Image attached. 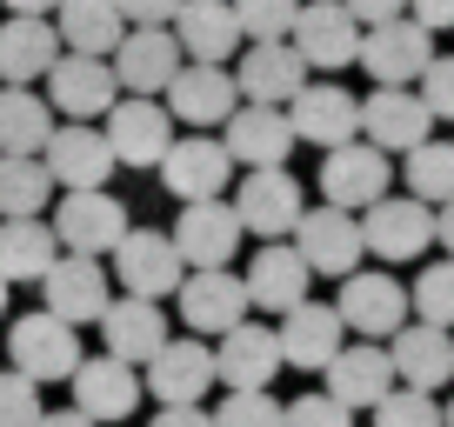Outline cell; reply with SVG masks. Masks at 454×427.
I'll return each instance as SVG.
<instances>
[{"label": "cell", "mask_w": 454, "mask_h": 427, "mask_svg": "<svg viewBox=\"0 0 454 427\" xmlns=\"http://www.w3.org/2000/svg\"><path fill=\"white\" fill-rule=\"evenodd\" d=\"M168 114L187 120V128H221L234 107H241V87H234V74L227 67H207V60H187L181 74L168 81Z\"/></svg>", "instance_id": "24"}, {"label": "cell", "mask_w": 454, "mask_h": 427, "mask_svg": "<svg viewBox=\"0 0 454 427\" xmlns=\"http://www.w3.org/2000/svg\"><path fill=\"white\" fill-rule=\"evenodd\" d=\"M54 27H60V47H67V54H114L121 34H128V20H121L114 0H60Z\"/></svg>", "instance_id": "35"}, {"label": "cell", "mask_w": 454, "mask_h": 427, "mask_svg": "<svg viewBox=\"0 0 454 427\" xmlns=\"http://www.w3.org/2000/svg\"><path fill=\"white\" fill-rule=\"evenodd\" d=\"M294 247H301V260H308L314 274H334V281H340V274H355L361 254H368V241H361V214L334 207V200H321V207H301Z\"/></svg>", "instance_id": "9"}, {"label": "cell", "mask_w": 454, "mask_h": 427, "mask_svg": "<svg viewBox=\"0 0 454 427\" xmlns=\"http://www.w3.org/2000/svg\"><path fill=\"white\" fill-rule=\"evenodd\" d=\"M221 141H227V154H234V167H287V154H294L287 107H254V100H241V107L221 120Z\"/></svg>", "instance_id": "20"}, {"label": "cell", "mask_w": 454, "mask_h": 427, "mask_svg": "<svg viewBox=\"0 0 454 427\" xmlns=\"http://www.w3.org/2000/svg\"><path fill=\"white\" fill-rule=\"evenodd\" d=\"M434 241H441V254H454V200L434 207Z\"/></svg>", "instance_id": "50"}, {"label": "cell", "mask_w": 454, "mask_h": 427, "mask_svg": "<svg viewBox=\"0 0 454 427\" xmlns=\"http://www.w3.org/2000/svg\"><path fill=\"white\" fill-rule=\"evenodd\" d=\"M114 81H121V94H168V81L187 67L181 41H174V27H128L121 34V47L107 54Z\"/></svg>", "instance_id": "14"}, {"label": "cell", "mask_w": 454, "mask_h": 427, "mask_svg": "<svg viewBox=\"0 0 454 427\" xmlns=\"http://www.w3.org/2000/svg\"><path fill=\"white\" fill-rule=\"evenodd\" d=\"M414 94L427 100V114L434 120H454V54H434L421 67V81H414Z\"/></svg>", "instance_id": "45"}, {"label": "cell", "mask_w": 454, "mask_h": 427, "mask_svg": "<svg viewBox=\"0 0 454 427\" xmlns=\"http://www.w3.org/2000/svg\"><path fill=\"white\" fill-rule=\"evenodd\" d=\"M374 427H441V400L427 394V387H387L381 400H374Z\"/></svg>", "instance_id": "40"}, {"label": "cell", "mask_w": 454, "mask_h": 427, "mask_svg": "<svg viewBox=\"0 0 454 427\" xmlns=\"http://www.w3.org/2000/svg\"><path fill=\"white\" fill-rule=\"evenodd\" d=\"M281 334L261 321H234L227 334H214V381L227 387H268L281 374Z\"/></svg>", "instance_id": "22"}, {"label": "cell", "mask_w": 454, "mask_h": 427, "mask_svg": "<svg viewBox=\"0 0 454 427\" xmlns=\"http://www.w3.org/2000/svg\"><path fill=\"white\" fill-rule=\"evenodd\" d=\"M301 207H308V194H301V181L287 167H247L241 187H234V214H241V228L261 234V241H287Z\"/></svg>", "instance_id": "11"}, {"label": "cell", "mask_w": 454, "mask_h": 427, "mask_svg": "<svg viewBox=\"0 0 454 427\" xmlns=\"http://www.w3.org/2000/svg\"><path fill=\"white\" fill-rule=\"evenodd\" d=\"M274 334H281V361H287V368H301V374H321L327 361L340 354V341H348L340 314L321 307V300H294Z\"/></svg>", "instance_id": "30"}, {"label": "cell", "mask_w": 454, "mask_h": 427, "mask_svg": "<svg viewBox=\"0 0 454 427\" xmlns=\"http://www.w3.org/2000/svg\"><path fill=\"white\" fill-rule=\"evenodd\" d=\"M327 394L340 400V408H374V400L387 394V387H395V361H387V341H340V354L327 361Z\"/></svg>", "instance_id": "31"}, {"label": "cell", "mask_w": 454, "mask_h": 427, "mask_svg": "<svg viewBox=\"0 0 454 427\" xmlns=\"http://www.w3.org/2000/svg\"><path fill=\"white\" fill-rule=\"evenodd\" d=\"M107 260H114L121 294H141V300H168L174 287L187 281L181 247H174V234H160V228H128L121 241H114Z\"/></svg>", "instance_id": "1"}, {"label": "cell", "mask_w": 454, "mask_h": 427, "mask_svg": "<svg viewBox=\"0 0 454 427\" xmlns=\"http://www.w3.org/2000/svg\"><path fill=\"white\" fill-rule=\"evenodd\" d=\"M141 387L160 400V408H174V400H200L214 387V347L200 341V334H181V341L168 334V347L147 361Z\"/></svg>", "instance_id": "27"}, {"label": "cell", "mask_w": 454, "mask_h": 427, "mask_svg": "<svg viewBox=\"0 0 454 427\" xmlns=\"http://www.w3.org/2000/svg\"><path fill=\"white\" fill-rule=\"evenodd\" d=\"M60 60V27L47 14H7L0 20V87H34Z\"/></svg>", "instance_id": "28"}, {"label": "cell", "mask_w": 454, "mask_h": 427, "mask_svg": "<svg viewBox=\"0 0 454 427\" xmlns=\"http://www.w3.org/2000/svg\"><path fill=\"white\" fill-rule=\"evenodd\" d=\"M414 321H434V328H454V254H441L434 268L414 274V294H408Z\"/></svg>", "instance_id": "39"}, {"label": "cell", "mask_w": 454, "mask_h": 427, "mask_svg": "<svg viewBox=\"0 0 454 427\" xmlns=\"http://www.w3.org/2000/svg\"><path fill=\"white\" fill-rule=\"evenodd\" d=\"M0 7H7V14H54L60 0H0Z\"/></svg>", "instance_id": "52"}, {"label": "cell", "mask_w": 454, "mask_h": 427, "mask_svg": "<svg viewBox=\"0 0 454 427\" xmlns=\"http://www.w3.org/2000/svg\"><path fill=\"white\" fill-rule=\"evenodd\" d=\"M287 41H294V54L308 60V67H355L361 60V20L340 7V0H301L294 27H287Z\"/></svg>", "instance_id": "15"}, {"label": "cell", "mask_w": 454, "mask_h": 427, "mask_svg": "<svg viewBox=\"0 0 454 427\" xmlns=\"http://www.w3.org/2000/svg\"><path fill=\"white\" fill-rule=\"evenodd\" d=\"M7 361H14L20 374H34L41 387L67 381V374L81 368V328L60 321V314H47V307H34L7 328Z\"/></svg>", "instance_id": "3"}, {"label": "cell", "mask_w": 454, "mask_h": 427, "mask_svg": "<svg viewBox=\"0 0 454 427\" xmlns=\"http://www.w3.org/2000/svg\"><path fill=\"white\" fill-rule=\"evenodd\" d=\"M74 381V408L87 414V421H128L134 408H141V374H134V361L121 354H81V368L67 374Z\"/></svg>", "instance_id": "23"}, {"label": "cell", "mask_w": 454, "mask_h": 427, "mask_svg": "<svg viewBox=\"0 0 454 427\" xmlns=\"http://www.w3.org/2000/svg\"><path fill=\"white\" fill-rule=\"evenodd\" d=\"M114 7H121L128 27H168V20L181 14V0H114Z\"/></svg>", "instance_id": "46"}, {"label": "cell", "mask_w": 454, "mask_h": 427, "mask_svg": "<svg viewBox=\"0 0 454 427\" xmlns=\"http://www.w3.org/2000/svg\"><path fill=\"white\" fill-rule=\"evenodd\" d=\"M287 400H274L268 387H227V400L214 408V427H281Z\"/></svg>", "instance_id": "41"}, {"label": "cell", "mask_w": 454, "mask_h": 427, "mask_svg": "<svg viewBox=\"0 0 454 427\" xmlns=\"http://www.w3.org/2000/svg\"><path fill=\"white\" fill-rule=\"evenodd\" d=\"M114 100H121V81H114L107 54H67L60 47V60L47 67V107L60 120H100Z\"/></svg>", "instance_id": "10"}, {"label": "cell", "mask_w": 454, "mask_h": 427, "mask_svg": "<svg viewBox=\"0 0 454 427\" xmlns=\"http://www.w3.org/2000/svg\"><path fill=\"white\" fill-rule=\"evenodd\" d=\"M41 381L34 374H0V427H41Z\"/></svg>", "instance_id": "43"}, {"label": "cell", "mask_w": 454, "mask_h": 427, "mask_svg": "<svg viewBox=\"0 0 454 427\" xmlns=\"http://www.w3.org/2000/svg\"><path fill=\"white\" fill-rule=\"evenodd\" d=\"M334 314H340V328L361 334V341H387V334L408 321V287L395 281V274H340V294H334Z\"/></svg>", "instance_id": "12"}, {"label": "cell", "mask_w": 454, "mask_h": 427, "mask_svg": "<svg viewBox=\"0 0 454 427\" xmlns=\"http://www.w3.org/2000/svg\"><path fill=\"white\" fill-rule=\"evenodd\" d=\"M54 260H60L54 221H41V214H0V274H7V287L41 281Z\"/></svg>", "instance_id": "34"}, {"label": "cell", "mask_w": 454, "mask_h": 427, "mask_svg": "<svg viewBox=\"0 0 454 427\" xmlns=\"http://www.w3.org/2000/svg\"><path fill=\"white\" fill-rule=\"evenodd\" d=\"M94 328H100V341H107V354L134 361V368H147V361L168 347V314H160V300H141V294L107 300V314H100Z\"/></svg>", "instance_id": "29"}, {"label": "cell", "mask_w": 454, "mask_h": 427, "mask_svg": "<svg viewBox=\"0 0 454 427\" xmlns=\"http://www.w3.org/2000/svg\"><path fill=\"white\" fill-rule=\"evenodd\" d=\"M41 427H100V421H87L81 408H60V414H41Z\"/></svg>", "instance_id": "51"}, {"label": "cell", "mask_w": 454, "mask_h": 427, "mask_svg": "<svg viewBox=\"0 0 454 427\" xmlns=\"http://www.w3.org/2000/svg\"><path fill=\"white\" fill-rule=\"evenodd\" d=\"M227 7H234L247 41H287V27L301 14V0H227Z\"/></svg>", "instance_id": "42"}, {"label": "cell", "mask_w": 454, "mask_h": 427, "mask_svg": "<svg viewBox=\"0 0 454 427\" xmlns=\"http://www.w3.org/2000/svg\"><path fill=\"white\" fill-rule=\"evenodd\" d=\"M41 160H47V174H54L60 194H67V187H107V174L121 167L114 147H107V134H100L94 120H54Z\"/></svg>", "instance_id": "16"}, {"label": "cell", "mask_w": 454, "mask_h": 427, "mask_svg": "<svg viewBox=\"0 0 454 427\" xmlns=\"http://www.w3.org/2000/svg\"><path fill=\"white\" fill-rule=\"evenodd\" d=\"M128 228H134L128 207H121L107 187H67V194H60V207H54V241H60V254H94V260H107L114 241H121Z\"/></svg>", "instance_id": "2"}, {"label": "cell", "mask_w": 454, "mask_h": 427, "mask_svg": "<svg viewBox=\"0 0 454 427\" xmlns=\"http://www.w3.org/2000/svg\"><path fill=\"white\" fill-rule=\"evenodd\" d=\"M395 187V154H381L374 141H340V147H327V160H321V194L334 200V207H348V214H361V207H374V200Z\"/></svg>", "instance_id": "8"}, {"label": "cell", "mask_w": 454, "mask_h": 427, "mask_svg": "<svg viewBox=\"0 0 454 427\" xmlns=\"http://www.w3.org/2000/svg\"><path fill=\"white\" fill-rule=\"evenodd\" d=\"M147 427H214V414L200 408V400H174V408H160Z\"/></svg>", "instance_id": "47"}, {"label": "cell", "mask_w": 454, "mask_h": 427, "mask_svg": "<svg viewBox=\"0 0 454 427\" xmlns=\"http://www.w3.org/2000/svg\"><path fill=\"white\" fill-rule=\"evenodd\" d=\"M54 134V107L34 87H0V154H41Z\"/></svg>", "instance_id": "36"}, {"label": "cell", "mask_w": 454, "mask_h": 427, "mask_svg": "<svg viewBox=\"0 0 454 427\" xmlns=\"http://www.w3.org/2000/svg\"><path fill=\"white\" fill-rule=\"evenodd\" d=\"M401 174H408V194L427 200V207H441V200H454V141H414L408 154H401Z\"/></svg>", "instance_id": "37"}, {"label": "cell", "mask_w": 454, "mask_h": 427, "mask_svg": "<svg viewBox=\"0 0 454 427\" xmlns=\"http://www.w3.org/2000/svg\"><path fill=\"white\" fill-rule=\"evenodd\" d=\"M414 7V20H421L427 34H441V27H454V0H408Z\"/></svg>", "instance_id": "49"}, {"label": "cell", "mask_w": 454, "mask_h": 427, "mask_svg": "<svg viewBox=\"0 0 454 427\" xmlns=\"http://www.w3.org/2000/svg\"><path fill=\"white\" fill-rule=\"evenodd\" d=\"M387 361H395L401 387H448L454 381V328H434V321H401L387 334Z\"/></svg>", "instance_id": "18"}, {"label": "cell", "mask_w": 454, "mask_h": 427, "mask_svg": "<svg viewBox=\"0 0 454 427\" xmlns=\"http://www.w3.org/2000/svg\"><path fill=\"white\" fill-rule=\"evenodd\" d=\"M0 307H7V274H0Z\"/></svg>", "instance_id": "54"}, {"label": "cell", "mask_w": 454, "mask_h": 427, "mask_svg": "<svg viewBox=\"0 0 454 427\" xmlns=\"http://www.w3.org/2000/svg\"><path fill=\"white\" fill-rule=\"evenodd\" d=\"M54 174L41 154H0V214H47Z\"/></svg>", "instance_id": "38"}, {"label": "cell", "mask_w": 454, "mask_h": 427, "mask_svg": "<svg viewBox=\"0 0 454 427\" xmlns=\"http://www.w3.org/2000/svg\"><path fill=\"white\" fill-rule=\"evenodd\" d=\"M348 14L361 20V27H374V20H395V14H408V0H340Z\"/></svg>", "instance_id": "48"}, {"label": "cell", "mask_w": 454, "mask_h": 427, "mask_svg": "<svg viewBox=\"0 0 454 427\" xmlns=\"http://www.w3.org/2000/svg\"><path fill=\"white\" fill-rule=\"evenodd\" d=\"M174 41H181L187 60H207V67H227V54H241V20L227 0H181V14L168 20Z\"/></svg>", "instance_id": "32"}, {"label": "cell", "mask_w": 454, "mask_h": 427, "mask_svg": "<svg viewBox=\"0 0 454 427\" xmlns=\"http://www.w3.org/2000/svg\"><path fill=\"white\" fill-rule=\"evenodd\" d=\"M174 300H181V328L200 334V341L247 321V287H241V274H227V268H187Z\"/></svg>", "instance_id": "17"}, {"label": "cell", "mask_w": 454, "mask_h": 427, "mask_svg": "<svg viewBox=\"0 0 454 427\" xmlns=\"http://www.w3.org/2000/svg\"><path fill=\"white\" fill-rule=\"evenodd\" d=\"M287 128H294V141L308 147H340L361 134V100L348 94V87L321 81V87H301L294 100H287Z\"/></svg>", "instance_id": "25"}, {"label": "cell", "mask_w": 454, "mask_h": 427, "mask_svg": "<svg viewBox=\"0 0 454 427\" xmlns=\"http://www.w3.org/2000/svg\"><path fill=\"white\" fill-rule=\"evenodd\" d=\"M41 300L47 314H60V321H74V328H87V321H100L107 314V268H100L94 254H60L54 268L41 274Z\"/></svg>", "instance_id": "21"}, {"label": "cell", "mask_w": 454, "mask_h": 427, "mask_svg": "<svg viewBox=\"0 0 454 427\" xmlns=\"http://www.w3.org/2000/svg\"><path fill=\"white\" fill-rule=\"evenodd\" d=\"M241 214L234 200H181V221H174V247H181L187 268H234L241 254Z\"/></svg>", "instance_id": "13"}, {"label": "cell", "mask_w": 454, "mask_h": 427, "mask_svg": "<svg viewBox=\"0 0 454 427\" xmlns=\"http://www.w3.org/2000/svg\"><path fill=\"white\" fill-rule=\"evenodd\" d=\"M427 60H434V34H427L414 14L361 27V67L374 74V87H414Z\"/></svg>", "instance_id": "5"}, {"label": "cell", "mask_w": 454, "mask_h": 427, "mask_svg": "<svg viewBox=\"0 0 454 427\" xmlns=\"http://www.w3.org/2000/svg\"><path fill=\"white\" fill-rule=\"evenodd\" d=\"M234 87L254 107H287V100L308 87V60L294 54V41H254L234 67Z\"/></svg>", "instance_id": "26"}, {"label": "cell", "mask_w": 454, "mask_h": 427, "mask_svg": "<svg viewBox=\"0 0 454 427\" xmlns=\"http://www.w3.org/2000/svg\"><path fill=\"white\" fill-rule=\"evenodd\" d=\"M361 241L374 260H421L434 247V207L414 194H381L374 207H361Z\"/></svg>", "instance_id": "7"}, {"label": "cell", "mask_w": 454, "mask_h": 427, "mask_svg": "<svg viewBox=\"0 0 454 427\" xmlns=\"http://www.w3.org/2000/svg\"><path fill=\"white\" fill-rule=\"evenodd\" d=\"M427 134H434V114H427V100L414 87H374L361 100V141H374L381 154H408Z\"/></svg>", "instance_id": "19"}, {"label": "cell", "mask_w": 454, "mask_h": 427, "mask_svg": "<svg viewBox=\"0 0 454 427\" xmlns=\"http://www.w3.org/2000/svg\"><path fill=\"white\" fill-rule=\"evenodd\" d=\"M308 281H314V268L301 260V247H287V241H268L254 254V268L241 274L247 307H268V314H287L294 300H308Z\"/></svg>", "instance_id": "33"}, {"label": "cell", "mask_w": 454, "mask_h": 427, "mask_svg": "<svg viewBox=\"0 0 454 427\" xmlns=\"http://www.w3.org/2000/svg\"><path fill=\"white\" fill-rule=\"evenodd\" d=\"M441 427H454V400H448V408H441Z\"/></svg>", "instance_id": "53"}, {"label": "cell", "mask_w": 454, "mask_h": 427, "mask_svg": "<svg viewBox=\"0 0 454 427\" xmlns=\"http://www.w3.org/2000/svg\"><path fill=\"white\" fill-rule=\"evenodd\" d=\"M160 187H168L174 200H214V194H227V187H234V154H227V141H214L207 128L168 141V154H160Z\"/></svg>", "instance_id": "6"}, {"label": "cell", "mask_w": 454, "mask_h": 427, "mask_svg": "<svg viewBox=\"0 0 454 427\" xmlns=\"http://www.w3.org/2000/svg\"><path fill=\"white\" fill-rule=\"evenodd\" d=\"M100 134H107L121 167H160V154L174 141V114H168V100H154V94H121L100 114Z\"/></svg>", "instance_id": "4"}, {"label": "cell", "mask_w": 454, "mask_h": 427, "mask_svg": "<svg viewBox=\"0 0 454 427\" xmlns=\"http://www.w3.org/2000/svg\"><path fill=\"white\" fill-rule=\"evenodd\" d=\"M281 427H355V408H340V400L321 387V394H301V400H287Z\"/></svg>", "instance_id": "44"}]
</instances>
